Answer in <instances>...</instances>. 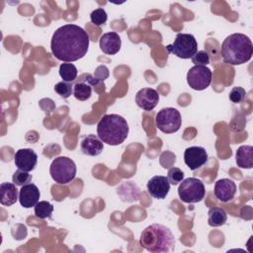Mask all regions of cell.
<instances>
[{"label":"cell","instance_id":"1","mask_svg":"<svg viewBox=\"0 0 253 253\" xmlns=\"http://www.w3.org/2000/svg\"><path fill=\"white\" fill-rule=\"evenodd\" d=\"M89 42V36L84 29L74 24H66L53 33L50 48L57 59L73 62L87 53Z\"/></svg>","mask_w":253,"mask_h":253},{"label":"cell","instance_id":"2","mask_svg":"<svg viewBox=\"0 0 253 253\" xmlns=\"http://www.w3.org/2000/svg\"><path fill=\"white\" fill-rule=\"evenodd\" d=\"M220 53L225 63L231 65L243 64L249 61L253 54L251 40L244 34H231L222 42Z\"/></svg>","mask_w":253,"mask_h":253},{"label":"cell","instance_id":"3","mask_svg":"<svg viewBox=\"0 0 253 253\" xmlns=\"http://www.w3.org/2000/svg\"><path fill=\"white\" fill-rule=\"evenodd\" d=\"M139 244L152 253L169 252L174 248L175 238L168 227L159 223H153L142 230Z\"/></svg>","mask_w":253,"mask_h":253},{"label":"cell","instance_id":"4","mask_svg":"<svg viewBox=\"0 0 253 253\" xmlns=\"http://www.w3.org/2000/svg\"><path fill=\"white\" fill-rule=\"evenodd\" d=\"M128 125L122 116L109 114L102 117L97 125L99 138L109 145L123 143L128 134Z\"/></svg>","mask_w":253,"mask_h":253},{"label":"cell","instance_id":"5","mask_svg":"<svg viewBox=\"0 0 253 253\" xmlns=\"http://www.w3.org/2000/svg\"><path fill=\"white\" fill-rule=\"evenodd\" d=\"M49 173L53 181L57 184L65 185L74 180L76 165L72 159L66 156H58L51 162Z\"/></svg>","mask_w":253,"mask_h":253},{"label":"cell","instance_id":"6","mask_svg":"<svg viewBox=\"0 0 253 253\" xmlns=\"http://www.w3.org/2000/svg\"><path fill=\"white\" fill-rule=\"evenodd\" d=\"M168 52L173 53L179 58H192L198 51V42L191 34H177L174 42L166 46Z\"/></svg>","mask_w":253,"mask_h":253},{"label":"cell","instance_id":"7","mask_svg":"<svg viewBox=\"0 0 253 253\" xmlns=\"http://www.w3.org/2000/svg\"><path fill=\"white\" fill-rule=\"evenodd\" d=\"M178 195L182 202L194 204L201 202L206 195L204 183L197 178L190 177L184 179L178 188Z\"/></svg>","mask_w":253,"mask_h":253},{"label":"cell","instance_id":"8","mask_svg":"<svg viewBox=\"0 0 253 253\" xmlns=\"http://www.w3.org/2000/svg\"><path fill=\"white\" fill-rule=\"evenodd\" d=\"M155 125L164 133H173L179 130L182 125V118L175 108H163L155 117Z\"/></svg>","mask_w":253,"mask_h":253},{"label":"cell","instance_id":"9","mask_svg":"<svg viewBox=\"0 0 253 253\" xmlns=\"http://www.w3.org/2000/svg\"><path fill=\"white\" fill-rule=\"evenodd\" d=\"M211 75V69L207 66L195 65L187 73V83L192 89L202 91L210 86Z\"/></svg>","mask_w":253,"mask_h":253},{"label":"cell","instance_id":"10","mask_svg":"<svg viewBox=\"0 0 253 253\" xmlns=\"http://www.w3.org/2000/svg\"><path fill=\"white\" fill-rule=\"evenodd\" d=\"M208 153L202 146H190L184 152L185 164L191 170H197L208 161Z\"/></svg>","mask_w":253,"mask_h":253},{"label":"cell","instance_id":"11","mask_svg":"<svg viewBox=\"0 0 253 253\" xmlns=\"http://www.w3.org/2000/svg\"><path fill=\"white\" fill-rule=\"evenodd\" d=\"M14 162L18 169L30 172L34 170L38 163V155L31 148H22L17 150L14 155Z\"/></svg>","mask_w":253,"mask_h":253},{"label":"cell","instance_id":"12","mask_svg":"<svg viewBox=\"0 0 253 253\" xmlns=\"http://www.w3.org/2000/svg\"><path fill=\"white\" fill-rule=\"evenodd\" d=\"M170 190V182L167 177L157 175L153 176L147 182V191L155 199H165Z\"/></svg>","mask_w":253,"mask_h":253},{"label":"cell","instance_id":"13","mask_svg":"<svg viewBox=\"0 0 253 253\" xmlns=\"http://www.w3.org/2000/svg\"><path fill=\"white\" fill-rule=\"evenodd\" d=\"M159 102V95L155 89L142 88L135 95L136 105L144 111H152Z\"/></svg>","mask_w":253,"mask_h":253},{"label":"cell","instance_id":"14","mask_svg":"<svg viewBox=\"0 0 253 253\" xmlns=\"http://www.w3.org/2000/svg\"><path fill=\"white\" fill-rule=\"evenodd\" d=\"M213 192L215 198L218 201L222 203H227L234 198L236 194V185L232 180L222 178L215 182Z\"/></svg>","mask_w":253,"mask_h":253},{"label":"cell","instance_id":"15","mask_svg":"<svg viewBox=\"0 0 253 253\" xmlns=\"http://www.w3.org/2000/svg\"><path fill=\"white\" fill-rule=\"evenodd\" d=\"M40 196L41 193L39 188L35 184L29 183L21 188L19 192V202L22 207L29 209L35 207L39 203Z\"/></svg>","mask_w":253,"mask_h":253},{"label":"cell","instance_id":"16","mask_svg":"<svg viewBox=\"0 0 253 253\" xmlns=\"http://www.w3.org/2000/svg\"><path fill=\"white\" fill-rule=\"evenodd\" d=\"M100 48L106 54H116L121 49L122 40L120 36L116 32H109L101 36L100 41Z\"/></svg>","mask_w":253,"mask_h":253},{"label":"cell","instance_id":"17","mask_svg":"<svg viewBox=\"0 0 253 253\" xmlns=\"http://www.w3.org/2000/svg\"><path fill=\"white\" fill-rule=\"evenodd\" d=\"M80 148L85 155L97 156L103 151L104 144L99 136L95 134H89L82 139Z\"/></svg>","mask_w":253,"mask_h":253},{"label":"cell","instance_id":"18","mask_svg":"<svg viewBox=\"0 0 253 253\" xmlns=\"http://www.w3.org/2000/svg\"><path fill=\"white\" fill-rule=\"evenodd\" d=\"M19 199V192L14 183H2L0 185V203L2 206L10 207Z\"/></svg>","mask_w":253,"mask_h":253},{"label":"cell","instance_id":"19","mask_svg":"<svg viewBox=\"0 0 253 253\" xmlns=\"http://www.w3.org/2000/svg\"><path fill=\"white\" fill-rule=\"evenodd\" d=\"M235 160L238 167L250 169L253 167V147L251 145H241L235 153Z\"/></svg>","mask_w":253,"mask_h":253},{"label":"cell","instance_id":"20","mask_svg":"<svg viewBox=\"0 0 253 253\" xmlns=\"http://www.w3.org/2000/svg\"><path fill=\"white\" fill-rule=\"evenodd\" d=\"M208 214H209L208 223L210 226H212V227L221 226L227 220V214L225 211L218 207L211 208L208 211Z\"/></svg>","mask_w":253,"mask_h":253},{"label":"cell","instance_id":"21","mask_svg":"<svg viewBox=\"0 0 253 253\" xmlns=\"http://www.w3.org/2000/svg\"><path fill=\"white\" fill-rule=\"evenodd\" d=\"M92 85L86 80L77 82L73 86V96L79 101H86L91 97Z\"/></svg>","mask_w":253,"mask_h":253},{"label":"cell","instance_id":"22","mask_svg":"<svg viewBox=\"0 0 253 253\" xmlns=\"http://www.w3.org/2000/svg\"><path fill=\"white\" fill-rule=\"evenodd\" d=\"M78 74L77 68L73 63L65 62L61 63L59 66V75L61 79L65 82H72L76 79Z\"/></svg>","mask_w":253,"mask_h":253},{"label":"cell","instance_id":"23","mask_svg":"<svg viewBox=\"0 0 253 253\" xmlns=\"http://www.w3.org/2000/svg\"><path fill=\"white\" fill-rule=\"evenodd\" d=\"M52 211H53V206L46 201H41L35 206V215L38 218H41V219L50 218Z\"/></svg>","mask_w":253,"mask_h":253},{"label":"cell","instance_id":"24","mask_svg":"<svg viewBox=\"0 0 253 253\" xmlns=\"http://www.w3.org/2000/svg\"><path fill=\"white\" fill-rule=\"evenodd\" d=\"M12 181L16 186L23 187L24 185H27L32 181V175L29 174V172L18 169L14 172L12 176Z\"/></svg>","mask_w":253,"mask_h":253},{"label":"cell","instance_id":"25","mask_svg":"<svg viewBox=\"0 0 253 253\" xmlns=\"http://www.w3.org/2000/svg\"><path fill=\"white\" fill-rule=\"evenodd\" d=\"M54 91L62 98L67 99L68 97L71 96V94H73V86L71 84V82H65V81H61L55 84L54 86Z\"/></svg>","mask_w":253,"mask_h":253},{"label":"cell","instance_id":"26","mask_svg":"<svg viewBox=\"0 0 253 253\" xmlns=\"http://www.w3.org/2000/svg\"><path fill=\"white\" fill-rule=\"evenodd\" d=\"M107 19H108V16H107V13L106 11L103 9V8H98V9H95L91 15H90V20L91 22L96 25V26H101L103 24H105L107 22Z\"/></svg>","mask_w":253,"mask_h":253},{"label":"cell","instance_id":"27","mask_svg":"<svg viewBox=\"0 0 253 253\" xmlns=\"http://www.w3.org/2000/svg\"><path fill=\"white\" fill-rule=\"evenodd\" d=\"M170 184L172 185H178L184 180V172L178 168V167H171L168 170V176H167Z\"/></svg>","mask_w":253,"mask_h":253},{"label":"cell","instance_id":"28","mask_svg":"<svg viewBox=\"0 0 253 253\" xmlns=\"http://www.w3.org/2000/svg\"><path fill=\"white\" fill-rule=\"evenodd\" d=\"M245 96H246V91L240 86L233 87L229 92V100L235 104L241 103L245 99Z\"/></svg>","mask_w":253,"mask_h":253},{"label":"cell","instance_id":"29","mask_svg":"<svg viewBox=\"0 0 253 253\" xmlns=\"http://www.w3.org/2000/svg\"><path fill=\"white\" fill-rule=\"evenodd\" d=\"M192 62L195 65L206 66L210 63V55L206 50H198L192 57Z\"/></svg>","mask_w":253,"mask_h":253},{"label":"cell","instance_id":"30","mask_svg":"<svg viewBox=\"0 0 253 253\" xmlns=\"http://www.w3.org/2000/svg\"><path fill=\"white\" fill-rule=\"evenodd\" d=\"M108 76H109V70H108V68L106 67V66H104V65H102V71H100V67H98L97 69H96V71H95V78L99 81V82H101V81H104L106 78H108Z\"/></svg>","mask_w":253,"mask_h":253}]
</instances>
